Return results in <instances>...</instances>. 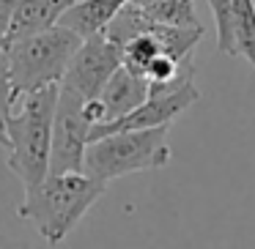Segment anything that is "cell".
Wrapping results in <instances>:
<instances>
[{
	"label": "cell",
	"instance_id": "obj_1",
	"mask_svg": "<svg viewBox=\"0 0 255 249\" xmlns=\"http://www.w3.org/2000/svg\"><path fill=\"white\" fill-rule=\"evenodd\" d=\"M105 181L88 172H47L39 183L25 186L17 214L30 219L47 244H61L80 219L105 194Z\"/></svg>",
	"mask_w": 255,
	"mask_h": 249
},
{
	"label": "cell",
	"instance_id": "obj_2",
	"mask_svg": "<svg viewBox=\"0 0 255 249\" xmlns=\"http://www.w3.org/2000/svg\"><path fill=\"white\" fill-rule=\"evenodd\" d=\"M58 85L30 90L19 96L6 121V165L25 186H33L47 175L52 143V115H55Z\"/></svg>",
	"mask_w": 255,
	"mask_h": 249
},
{
	"label": "cell",
	"instance_id": "obj_3",
	"mask_svg": "<svg viewBox=\"0 0 255 249\" xmlns=\"http://www.w3.org/2000/svg\"><path fill=\"white\" fill-rule=\"evenodd\" d=\"M167 132L170 126H154L110 132L105 137H96L85 148L83 170L105 183L132 175V172L162 170L173 156Z\"/></svg>",
	"mask_w": 255,
	"mask_h": 249
},
{
	"label": "cell",
	"instance_id": "obj_4",
	"mask_svg": "<svg viewBox=\"0 0 255 249\" xmlns=\"http://www.w3.org/2000/svg\"><path fill=\"white\" fill-rule=\"evenodd\" d=\"M80 41H83V36H77L74 30L63 28V25H52L47 30L8 41L3 50H6L8 58L14 99L30 93V90L61 83Z\"/></svg>",
	"mask_w": 255,
	"mask_h": 249
},
{
	"label": "cell",
	"instance_id": "obj_5",
	"mask_svg": "<svg viewBox=\"0 0 255 249\" xmlns=\"http://www.w3.org/2000/svg\"><path fill=\"white\" fill-rule=\"evenodd\" d=\"M83 101L85 99L72 88L58 85L47 172H83L85 148L91 143V123L83 115Z\"/></svg>",
	"mask_w": 255,
	"mask_h": 249
},
{
	"label": "cell",
	"instance_id": "obj_6",
	"mask_svg": "<svg viewBox=\"0 0 255 249\" xmlns=\"http://www.w3.org/2000/svg\"><path fill=\"white\" fill-rule=\"evenodd\" d=\"M118 66H121V47L105 33H91L80 41L58 85L72 88L83 99H96Z\"/></svg>",
	"mask_w": 255,
	"mask_h": 249
},
{
	"label": "cell",
	"instance_id": "obj_7",
	"mask_svg": "<svg viewBox=\"0 0 255 249\" xmlns=\"http://www.w3.org/2000/svg\"><path fill=\"white\" fill-rule=\"evenodd\" d=\"M195 101H200V90H198V85H195V77H189L170 90L148 93V99H145L143 104L134 107L132 112H127V115L118 118V121L91 126V140L105 137V134H110V132H127V129L170 126V121H176L181 112H187Z\"/></svg>",
	"mask_w": 255,
	"mask_h": 249
},
{
	"label": "cell",
	"instance_id": "obj_8",
	"mask_svg": "<svg viewBox=\"0 0 255 249\" xmlns=\"http://www.w3.org/2000/svg\"><path fill=\"white\" fill-rule=\"evenodd\" d=\"M96 99L105 107V123L118 121V118H124L127 112H132L134 107H140L148 99V80L127 66H118Z\"/></svg>",
	"mask_w": 255,
	"mask_h": 249
},
{
	"label": "cell",
	"instance_id": "obj_9",
	"mask_svg": "<svg viewBox=\"0 0 255 249\" xmlns=\"http://www.w3.org/2000/svg\"><path fill=\"white\" fill-rule=\"evenodd\" d=\"M77 0H14L11 8V22H8L6 39H3V47L8 41H17L22 36L39 33V30H47L52 25H58L61 14L66 11L69 6H74Z\"/></svg>",
	"mask_w": 255,
	"mask_h": 249
},
{
	"label": "cell",
	"instance_id": "obj_10",
	"mask_svg": "<svg viewBox=\"0 0 255 249\" xmlns=\"http://www.w3.org/2000/svg\"><path fill=\"white\" fill-rule=\"evenodd\" d=\"M124 3H127V0H77L74 6H69L66 11L61 14L58 25L74 30L77 36L85 39V36H91V33H102Z\"/></svg>",
	"mask_w": 255,
	"mask_h": 249
},
{
	"label": "cell",
	"instance_id": "obj_11",
	"mask_svg": "<svg viewBox=\"0 0 255 249\" xmlns=\"http://www.w3.org/2000/svg\"><path fill=\"white\" fill-rule=\"evenodd\" d=\"M156 55H165V52H162L156 36L151 33V22L145 19V28L121 44V66H127L145 77V69L154 63Z\"/></svg>",
	"mask_w": 255,
	"mask_h": 249
},
{
	"label": "cell",
	"instance_id": "obj_12",
	"mask_svg": "<svg viewBox=\"0 0 255 249\" xmlns=\"http://www.w3.org/2000/svg\"><path fill=\"white\" fill-rule=\"evenodd\" d=\"M233 47L255 72V0H233Z\"/></svg>",
	"mask_w": 255,
	"mask_h": 249
},
{
	"label": "cell",
	"instance_id": "obj_13",
	"mask_svg": "<svg viewBox=\"0 0 255 249\" xmlns=\"http://www.w3.org/2000/svg\"><path fill=\"white\" fill-rule=\"evenodd\" d=\"M145 14V19L159 25H176V28H195L198 11H195V0H151L145 6H137Z\"/></svg>",
	"mask_w": 255,
	"mask_h": 249
},
{
	"label": "cell",
	"instance_id": "obj_14",
	"mask_svg": "<svg viewBox=\"0 0 255 249\" xmlns=\"http://www.w3.org/2000/svg\"><path fill=\"white\" fill-rule=\"evenodd\" d=\"M217 25V50L228 58H236L233 47V0H209Z\"/></svg>",
	"mask_w": 255,
	"mask_h": 249
},
{
	"label": "cell",
	"instance_id": "obj_15",
	"mask_svg": "<svg viewBox=\"0 0 255 249\" xmlns=\"http://www.w3.org/2000/svg\"><path fill=\"white\" fill-rule=\"evenodd\" d=\"M14 88H11V74H8V58L6 50L0 44V134L6 140V121L11 115V107H14Z\"/></svg>",
	"mask_w": 255,
	"mask_h": 249
},
{
	"label": "cell",
	"instance_id": "obj_16",
	"mask_svg": "<svg viewBox=\"0 0 255 249\" xmlns=\"http://www.w3.org/2000/svg\"><path fill=\"white\" fill-rule=\"evenodd\" d=\"M11 8H14V0H0V44L6 39L8 22H11Z\"/></svg>",
	"mask_w": 255,
	"mask_h": 249
},
{
	"label": "cell",
	"instance_id": "obj_17",
	"mask_svg": "<svg viewBox=\"0 0 255 249\" xmlns=\"http://www.w3.org/2000/svg\"><path fill=\"white\" fill-rule=\"evenodd\" d=\"M0 249H36L30 241L22 238H11V236H0Z\"/></svg>",
	"mask_w": 255,
	"mask_h": 249
},
{
	"label": "cell",
	"instance_id": "obj_18",
	"mask_svg": "<svg viewBox=\"0 0 255 249\" xmlns=\"http://www.w3.org/2000/svg\"><path fill=\"white\" fill-rule=\"evenodd\" d=\"M0 145H6V140H3V134H0Z\"/></svg>",
	"mask_w": 255,
	"mask_h": 249
}]
</instances>
